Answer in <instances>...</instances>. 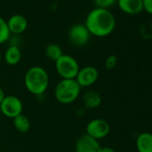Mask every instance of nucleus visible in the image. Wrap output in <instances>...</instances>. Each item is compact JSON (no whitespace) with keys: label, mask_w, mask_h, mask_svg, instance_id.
I'll use <instances>...</instances> for the list:
<instances>
[{"label":"nucleus","mask_w":152,"mask_h":152,"mask_svg":"<svg viewBox=\"0 0 152 152\" xmlns=\"http://www.w3.org/2000/svg\"><path fill=\"white\" fill-rule=\"evenodd\" d=\"M55 68L62 79H75L80 70V64L73 56L63 54L55 62Z\"/></svg>","instance_id":"obj_4"},{"label":"nucleus","mask_w":152,"mask_h":152,"mask_svg":"<svg viewBox=\"0 0 152 152\" xmlns=\"http://www.w3.org/2000/svg\"><path fill=\"white\" fill-rule=\"evenodd\" d=\"M1 61H2V55H1V52H0V64H1Z\"/></svg>","instance_id":"obj_23"},{"label":"nucleus","mask_w":152,"mask_h":152,"mask_svg":"<svg viewBox=\"0 0 152 152\" xmlns=\"http://www.w3.org/2000/svg\"><path fill=\"white\" fill-rule=\"evenodd\" d=\"M5 97H6V94H5V91H4V90L0 87V104L2 103V101H3V99H5Z\"/></svg>","instance_id":"obj_22"},{"label":"nucleus","mask_w":152,"mask_h":152,"mask_svg":"<svg viewBox=\"0 0 152 152\" xmlns=\"http://www.w3.org/2000/svg\"><path fill=\"white\" fill-rule=\"evenodd\" d=\"M83 101L84 108L95 109L101 105L102 99L99 92L92 90H89L85 91L83 95Z\"/></svg>","instance_id":"obj_12"},{"label":"nucleus","mask_w":152,"mask_h":152,"mask_svg":"<svg viewBox=\"0 0 152 152\" xmlns=\"http://www.w3.org/2000/svg\"><path fill=\"white\" fill-rule=\"evenodd\" d=\"M135 144L138 152H152V133L148 132L140 133Z\"/></svg>","instance_id":"obj_13"},{"label":"nucleus","mask_w":152,"mask_h":152,"mask_svg":"<svg viewBox=\"0 0 152 152\" xmlns=\"http://www.w3.org/2000/svg\"><path fill=\"white\" fill-rule=\"evenodd\" d=\"M22 59V51L17 45L9 46L4 54L5 62L11 66H15L20 63Z\"/></svg>","instance_id":"obj_14"},{"label":"nucleus","mask_w":152,"mask_h":152,"mask_svg":"<svg viewBox=\"0 0 152 152\" xmlns=\"http://www.w3.org/2000/svg\"><path fill=\"white\" fill-rule=\"evenodd\" d=\"M13 124L15 128L21 133H26L29 132L31 128V121L30 119L23 114L16 116L13 119Z\"/></svg>","instance_id":"obj_15"},{"label":"nucleus","mask_w":152,"mask_h":152,"mask_svg":"<svg viewBox=\"0 0 152 152\" xmlns=\"http://www.w3.org/2000/svg\"><path fill=\"white\" fill-rule=\"evenodd\" d=\"M100 148L99 141L85 133L76 141L74 152H99Z\"/></svg>","instance_id":"obj_9"},{"label":"nucleus","mask_w":152,"mask_h":152,"mask_svg":"<svg viewBox=\"0 0 152 152\" xmlns=\"http://www.w3.org/2000/svg\"><path fill=\"white\" fill-rule=\"evenodd\" d=\"M116 3L119 9L126 15H137L144 11L142 0H117Z\"/></svg>","instance_id":"obj_10"},{"label":"nucleus","mask_w":152,"mask_h":152,"mask_svg":"<svg viewBox=\"0 0 152 152\" xmlns=\"http://www.w3.org/2000/svg\"><path fill=\"white\" fill-rule=\"evenodd\" d=\"M117 57H116V56H115V55H110V56H108L107 58H106V60H105V68L107 69V70H108V71H111V70H113L115 66H116V64H117Z\"/></svg>","instance_id":"obj_19"},{"label":"nucleus","mask_w":152,"mask_h":152,"mask_svg":"<svg viewBox=\"0 0 152 152\" xmlns=\"http://www.w3.org/2000/svg\"><path fill=\"white\" fill-rule=\"evenodd\" d=\"M110 130L109 123L101 118L92 119L86 125V134L97 140L106 138L110 133Z\"/></svg>","instance_id":"obj_6"},{"label":"nucleus","mask_w":152,"mask_h":152,"mask_svg":"<svg viewBox=\"0 0 152 152\" xmlns=\"http://www.w3.org/2000/svg\"><path fill=\"white\" fill-rule=\"evenodd\" d=\"M45 55L48 57V59L56 62L58 58H60L63 56V50L57 44L51 43L46 47Z\"/></svg>","instance_id":"obj_16"},{"label":"nucleus","mask_w":152,"mask_h":152,"mask_svg":"<svg viewBox=\"0 0 152 152\" xmlns=\"http://www.w3.org/2000/svg\"><path fill=\"white\" fill-rule=\"evenodd\" d=\"M23 101L15 95L6 96L2 103L0 104V112L7 118L14 119L23 114Z\"/></svg>","instance_id":"obj_5"},{"label":"nucleus","mask_w":152,"mask_h":152,"mask_svg":"<svg viewBox=\"0 0 152 152\" xmlns=\"http://www.w3.org/2000/svg\"><path fill=\"white\" fill-rule=\"evenodd\" d=\"M81 91L82 88L75 79H62L54 89V96L58 103L70 105L77 100Z\"/></svg>","instance_id":"obj_3"},{"label":"nucleus","mask_w":152,"mask_h":152,"mask_svg":"<svg viewBox=\"0 0 152 152\" xmlns=\"http://www.w3.org/2000/svg\"><path fill=\"white\" fill-rule=\"evenodd\" d=\"M24 86L26 90L32 95H43L49 86L48 72L42 66H31L25 72Z\"/></svg>","instance_id":"obj_2"},{"label":"nucleus","mask_w":152,"mask_h":152,"mask_svg":"<svg viewBox=\"0 0 152 152\" xmlns=\"http://www.w3.org/2000/svg\"><path fill=\"white\" fill-rule=\"evenodd\" d=\"M143 10L152 15V0H142Z\"/></svg>","instance_id":"obj_20"},{"label":"nucleus","mask_w":152,"mask_h":152,"mask_svg":"<svg viewBox=\"0 0 152 152\" xmlns=\"http://www.w3.org/2000/svg\"><path fill=\"white\" fill-rule=\"evenodd\" d=\"M91 38V34L84 24H74L72 25L68 32V39L70 42L77 47L85 46Z\"/></svg>","instance_id":"obj_8"},{"label":"nucleus","mask_w":152,"mask_h":152,"mask_svg":"<svg viewBox=\"0 0 152 152\" xmlns=\"http://www.w3.org/2000/svg\"><path fill=\"white\" fill-rule=\"evenodd\" d=\"M10 31L7 26V21L0 16V45L6 43L10 38Z\"/></svg>","instance_id":"obj_17"},{"label":"nucleus","mask_w":152,"mask_h":152,"mask_svg":"<svg viewBox=\"0 0 152 152\" xmlns=\"http://www.w3.org/2000/svg\"><path fill=\"white\" fill-rule=\"evenodd\" d=\"M99 77V70L92 65H87L80 68L77 76L75 78V81L78 83L81 88H86L92 86L94 83H96Z\"/></svg>","instance_id":"obj_7"},{"label":"nucleus","mask_w":152,"mask_h":152,"mask_svg":"<svg viewBox=\"0 0 152 152\" xmlns=\"http://www.w3.org/2000/svg\"><path fill=\"white\" fill-rule=\"evenodd\" d=\"M93 1L97 7L108 9L109 7H113L117 2V0H93Z\"/></svg>","instance_id":"obj_18"},{"label":"nucleus","mask_w":152,"mask_h":152,"mask_svg":"<svg viewBox=\"0 0 152 152\" xmlns=\"http://www.w3.org/2000/svg\"><path fill=\"white\" fill-rule=\"evenodd\" d=\"M99 152H116V151L111 147H101Z\"/></svg>","instance_id":"obj_21"},{"label":"nucleus","mask_w":152,"mask_h":152,"mask_svg":"<svg viewBox=\"0 0 152 152\" xmlns=\"http://www.w3.org/2000/svg\"><path fill=\"white\" fill-rule=\"evenodd\" d=\"M115 23V16L108 9L96 7L88 14L84 25L91 35L105 38L114 31Z\"/></svg>","instance_id":"obj_1"},{"label":"nucleus","mask_w":152,"mask_h":152,"mask_svg":"<svg viewBox=\"0 0 152 152\" xmlns=\"http://www.w3.org/2000/svg\"><path fill=\"white\" fill-rule=\"evenodd\" d=\"M7 23L11 34H22L26 31L28 27V21L22 15H12Z\"/></svg>","instance_id":"obj_11"}]
</instances>
